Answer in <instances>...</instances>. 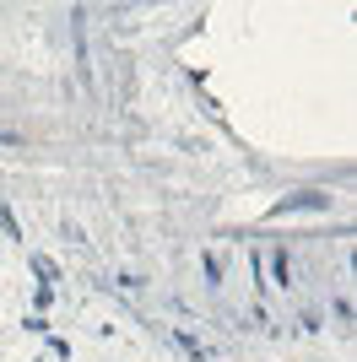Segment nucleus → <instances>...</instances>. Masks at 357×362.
Returning a JSON list of instances; mask_svg holds the SVG:
<instances>
[{"mask_svg":"<svg viewBox=\"0 0 357 362\" xmlns=\"http://www.w3.org/2000/svg\"><path fill=\"white\" fill-rule=\"evenodd\" d=\"M330 200L325 195H293V200H282V206H276V216H287V211H325Z\"/></svg>","mask_w":357,"mask_h":362,"instance_id":"obj_1","label":"nucleus"},{"mask_svg":"<svg viewBox=\"0 0 357 362\" xmlns=\"http://www.w3.org/2000/svg\"><path fill=\"white\" fill-rule=\"evenodd\" d=\"M174 341H178V346H184V351H190L195 362H211V351L200 346V341H195V335H174Z\"/></svg>","mask_w":357,"mask_h":362,"instance_id":"obj_3","label":"nucleus"},{"mask_svg":"<svg viewBox=\"0 0 357 362\" xmlns=\"http://www.w3.org/2000/svg\"><path fill=\"white\" fill-rule=\"evenodd\" d=\"M271 265H276V281H282V287H293V259H287V249L271 259Z\"/></svg>","mask_w":357,"mask_h":362,"instance_id":"obj_5","label":"nucleus"},{"mask_svg":"<svg viewBox=\"0 0 357 362\" xmlns=\"http://www.w3.org/2000/svg\"><path fill=\"white\" fill-rule=\"evenodd\" d=\"M33 271H38L44 287H49V281H60V265H55V259H44V255H33Z\"/></svg>","mask_w":357,"mask_h":362,"instance_id":"obj_2","label":"nucleus"},{"mask_svg":"<svg viewBox=\"0 0 357 362\" xmlns=\"http://www.w3.org/2000/svg\"><path fill=\"white\" fill-rule=\"evenodd\" d=\"M0 233H6V238H22V227H16V216H11L6 200H0Z\"/></svg>","mask_w":357,"mask_h":362,"instance_id":"obj_4","label":"nucleus"},{"mask_svg":"<svg viewBox=\"0 0 357 362\" xmlns=\"http://www.w3.org/2000/svg\"><path fill=\"white\" fill-rule=\"evenodd\" d=\"M0 146H22V136H16V130H0Z\"/></svg>","mask_w":357,"mask_h":362,"instance_id":"obj_6","label":"nucleus"}]
</instances>
